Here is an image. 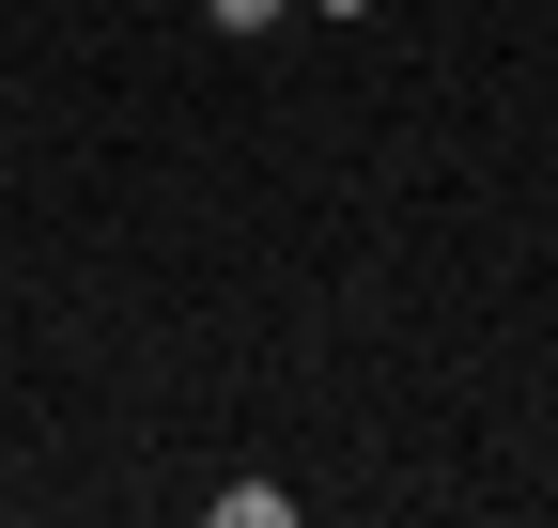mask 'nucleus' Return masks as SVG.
<instances>
[{"label": "nucleus", "instance_id": "obj_1", "mask_svg": "<svg viewBox=\"0 0 558 528\" xmlns=\"http://www.w3.org/2000/svg\"><path fill=\"white\" fill-rule=\"evenodd\" d=\"M218 528H295V482H218Z\"/></svg>", "mask_w": 558, "mask_h": 528}, {"label": "nucleus", "instance_id": "obj_2", "mask_svg": "<svg viewBox=\"0 0 558 528\" xmlns=\"http://www.w3.org/2000/svg\"><path fill=\"white\" fill-rule=\"evenodd\" d=\"M202 16H218V32H264V16H279V0H202Z\"/></svg>", "mask_w": 558, "mask_h": 528}, {"label": "nucleus", "instance_id": "obj_3", "mask_svg": "<svg viewBox=\"0 0 558 528\" xmlns=\"http://www.w3.org/2000/svg\"><path fill=\"white\" fill-rule=\"evenodd\" d=\"M311 16H373V0H311Z\"/></svg>", "mask_w": 558, "mask_h": 528}]
</instances>
